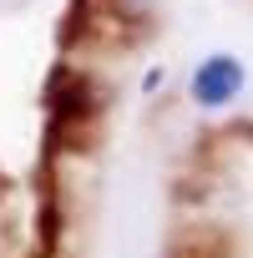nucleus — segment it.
Here are the masks:
<instances>
[{"label": "nucleus", "instance_id": "obj_1", "mask_svg": "<svg viewBox=\"0 0 253 258\" xmlns=\"http://www.w3.org/2000/svg\"><path fill=\"white\" fill-rule=\"evenodd\" d=\"M243 81H248L243 61H238V56H228V51H213V56H203V61H198V71L187 76V96H193L203 111H223L228 101H238Z\"/></svg>", "mask_w": 253, "mask_h": 258}]
</instances>
